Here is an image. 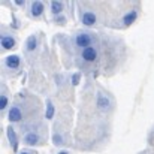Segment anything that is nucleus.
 <instances>
[{"label": "nucleus", "instance_id": "nucleus-1", "mask_svg": "<svg viewBox=\"0 0 154 154\" xmlns=\"http://www.w3.org/2000/svg\"><path fill=\"white\" fill-rule=\"evenodd\" d=\"M21 127V135H23V142L29 147H39L44 145L47 141V127L44 123L38 120H32L27 123L20 124Z\"/></svg>", "mask_w": 154, "mask_h": 154}, {"label": "nucleus", "instance_id": "nucleus-2", "mask_svg": "<svg viewBox=\"0 0 154 154\" xmlns=\"http://www.w3.org/2000/svg\"><path fill=\"white\" fill-rule=\"evenodd\" d=\"M35 106H39V103L32 105L30 97H20L11 105V108L8 111V120L11 123H18V124L32 121L30 120V112L32 111L27 109V108H35Z\"/></svg>", "mask_w": 154, "mask_h": 154}, {"label": "nucleus", "instance_id": "nucleus-3", "mask_svg": "<svg viewBox=\"0 0 154 154\" xmlns=\"http://www.w3.org/2000/svg\"><path fill=\"white\" fill-rule=\"evenodd\" d=\"M78 17L82 26L96 27L102 23V14L99 8L90 3H78Z\"/></svg>", "mask_w": 154, "mask_h": 154}, {"label": "nucleus", "instance_id": "nucleus-4", "mask_svg": "<svg viewBox=\"0 0 154 154\" xmlns=\"http://www.w3.org/2000/svg\"><path fill=\"white\" fill-rule=\"evenodd\" d=\"M96 41H97V35L93 33V32H88V30H78L72 36V44L79 51H82V50H85L88 47L96 45Z\"/></svg>", "mask_w": 154, "mask_h": 154}, {"label": "nucleus", "instance_id": "nucleus-5", "mask_svg": "<svg viewBox=\"0 0 154 154\" xmlns=\"http://www.w3.org/2000/svg\"><path fill=\"white\" fill-rule=\"evenodd\" d=\"M138 17H139V6L138 5L136 6H130L129 9H126L123 14H120L114 20L112 26L117 27V29H127L138 20Z\"/></svg>", "mask_w": 154, "mask_h": 154}, {"label": "nucleus", "instance_id": "nucleus-6", "mask_svg": "<svg viewBox=\"0 0 154 154\" xmlns=\"http://www.w3.org/2000/svg\"><path fill=\"white\" fill-rule=\"evenodd\" d=\"M23 67V60L18 54H12L8 55L2 60V73L5 76H12L17 75Z\"/></svg>", "mask_w": 154, "mask_h": 154}, {"label": "nucleus", "instance_id": "nucleus-7", "mask_svg": "<svg viewBox=\"0 0 154 154\" xmlns=\"http://www.w3.org/2000/svg\"><path fill=\"white\" fill-rule=\"evenodd\" d=\"M18 44V35L8 29L6 26H2V33H0V47L2 51H11L17 47Z\"/></svg>", "mask_w": 154, "mask_h": 154}, {"label": "nucleus", "instance_id": "nucleus-8", "mask_svg": "<svg viewBox=\"0 0 154 154\" xmlns=\"http://www.w3.org/2000/svg\"><path fill=\"white\" fill-rule=\"evenodd\" d=\"M39 45H41V35L39 33H33L30 35L26 42H24V54L27 57H33L38 54V50H39Z\"/></svg>", "mask_w": 154, "mask_h": 154}, {"label": "nucleus", "instance_id": "nucleus-9", "mask_svg": "<svg viewBox=\"0 0 154 154\" xmlns=\"http://www.w3.org/2000/svg\"><path fill=\"white\" fill-rule=\"evenodd\" d=\"M99 58V47L97 45H93V47H88L82 51H79V60L84 61L85 64H93L96 63Z\"/></svg>", "mask_w": 154, "mask_h": 154}, {"label": "nucleus", "instance_id": "nucleus-10", "mask_svg": "<svg viewBox=\"0 0 154 154\" xmlns=\"http://www.w3.org/2000/svg\"><path fill=\"white\" fill-rule=\"evenodd\" d=\"M96 106H97V109H99V111H102V112H108V111L114 106L112 97H111L108 93H105L103 90H100V91L97 93V97H96Z\"/></svg>", "mask_w": 154, "mask_h": 154}, {"label": "nucleus", "instance_id": "nucleus-11", "mask_svg": "<svg viewBox=\"0 0 154 154\" xmlns=\"http://www.w3.org/2000/svg\"><path fill=\"white\" fill-rule=\"evenodd\" d=\"M44 14H45V3L44 2H32L29 5V17L30 18L39 20L44 17Z\"/></svg>", "mask_w": 154, "mask_h": 154}, {"label": "nucleus", "instance_id": "nucleus-12", "mask_svg": "<svg viewBox=\"0 0 154 154\" xmlns=\"http://www.w3.org/2000/svg\"><path fill=\"white\" fill-rule=\"evenodd\" d=\"M9 102H11V93L6 87V84H2V94H0V111H2V115L9 111Z\"/></svg>", "mask_w": 154, "mask_h": 154}, {"label": "nucleus", "instance_id": "nucleus-13", "mask_svg": "<svg viewBox=\"0 0 154 154\" xmlns=\"http://www.w3.org/2000/svg\"><path fill=\"white\" fill-rule=\"evenodd\" d=\"M64 8H66V5L63 3V2H51L50 3V9H51V14L52 17H58V15H61L63 12H64Z\"/></svg>", "mask_w": 154, "mask_h": 154}, {"label": "nucleus", "instance_id": "nucleus-14", "mask_svg": "<svg viewBox=\"0 0 154 154\" xmlns=\"http://www.w3.org/2000/svg\"><path fill=\"white\" fill-rule=\"evenodd\" d=\"M8 138H9V141H11V145H12L14 151H17L18 139H17V135H15V132H14V129H12V127H8Z\"/></svg>", "mask_w": 154, "mask_h": 154}, {"label": "nucleus", "instance_id": "nucleus-15", "mask_svg": "<svg viewBox=\"0 0 154 154\" xmlns=\"http://www.w3.org/2000/svg\"><path fill=\"white\" fill-rule=\"evenodd\" d=\"M52 117V103L48 100V111H47V118H51Z\"/></svg>", "mask_w": 154, "mask_h": 154}, {"label": "nucleus", "instance_id": "nucleus-16", "mask_svg": "<svg viewBox=\"0 0 154 154\" xmlns=\"http://www.w3.org/2000/svg\"><path fill=\"white\" fill-rule=\"evenodd\" d=\"M15 5H17V6H24L26 2H24V0H15Z\"/></svg>", "mask_w": 154, "mask_h": 154}, {"label": "nucleus", "instance_id": "nucleus-17", "mask_svg": "<svg viewBox=\"0 0 154 154\" xmlns=\"http://www.w3.org/2000/svg\"><path fill=\"white\" fill-rule=\"evenodd\" d=\"M20 154H36L35 151H30V150H24V151H21Z\"/></svg>", "mask_w": 154, "mask_h": 154}, {"label": "nucleus", "instance_id": "nucleus-18", "mask_svg": "<svg viewBox=\"0 0 154 154\" xmlns=\"http://www.w3.org/2000/svg\"><path fill=\"white\" fill-rule=\"evenodd\" d=\"M57 154H69V153H67V151H58Z\"/></svg>", "mask_w": 154, "mask_h": 154}]
</instances>
